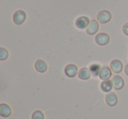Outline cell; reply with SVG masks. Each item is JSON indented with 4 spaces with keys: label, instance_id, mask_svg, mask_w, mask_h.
<instances>
[{
    "label": "cell",
    "instance_id": "obj_1",
    "mask_svg": "<svg viewBox=\"0 0 128 119\" xmlns=\"http://www.w3.org/2000/svg\"><path fill=\"white\" fill-rule=\"evenodd\" d=\"M112 15L109 11H102L98 15V21L100 24H107L112 20Z\"/></svg>",
    "mask_w": 128,
    "mask_h": 119
},
{
    "label": "cell",
    "instance_id": "obj_2",
    "mask_svg": "<svg viewBox=\"0 0 128 119\" xmlns=\"http://www.w3.org/2000/svg\"><path fill=\"white\" fill-rule=\"evenodd\" d=\"M110 36L109 34L105 33V32H101V33H98L96 36V43L99 46H106L109 42H110Z\"/></svg>",
    "mask_w": 128,
    "mask_h": 119
},
{
    "label": "cell",
    "instance_id": "obj_3",
    "mask_svg": "<svg viewBox=\"0 0 128 119\" xmlns=\"http://www.w3.org/2000/svg\"><path fill=\"white\" fill-rule=\"evenodd\" d=\"M26 19V13L24 11H17L13 15V21L18 25L24 24Z\"/></svg>",
    "mask_w": 128,
    "mask_h": 119
},
{
    "label": "cell",
    "instance_id": "obj_4",
    "mask_svg": "<svg viewBox=\"0 0 128 119\" xmlns=\"http://www.w3.org/2000/svg\"><path fill=\"white\" fill-rule=\"evenodd\" d=\"M64 72H65V75L68 77H70V78H73V77L76 76L77 74L79 73L78 68H77V66L75 64L67 65L65 69H64Z\"/></svg>",
    "mask_w": 128,
    "mask_h": 119
},
{
    "label": "cell",
    "instance_id": "obj_5",
    "mask_svg": "<svg viewBox=\"0 0 128 119\" xmlns=\"http://www.w3.org/2000/svg\"><path fill=\"white\" fill-rule=\"evenodd\" d=\"M112 84H113V88L117 90H120L124 88V81L120 75H114L112 77Z\"/></svg>",
    "mask_w": 128,
    "mask_h": 119
},
{
    "label": "cell",
    "instance_id": "obj_6",
    "mask_svg": "<svg viewBox=\"0 0 128 119\" xmlns=\"http://www.w3.org/2000/svg\"><path fill=\"white\" fill-rule=\"evenodd\" d=\"M105 100H106V103L110 107H114L118 104V96L113 92H110L106 95L105 96Z\"/></svg>",
    "mask_w": 128,
    "mask_h": 119
},
{
    "label": "cell",
    "instance_id": "obj_7",
    "mask_svg": "<svg viewBox=\"0 0 128 119\" xmlns=\"http://www.w3.org/2000/svg\"><path fill=\"white\" fill-rule=\"evenodd\" d=\"M99 30V24L96 20H91L90 25L86 28V32L89 35H94Z\"/></svg>",
    "mask_w": 128,
    "mask_h": 119
},
{
    "label": "cell",
    "instance_id": "obj_8",
    "mask_svg": "<svg viewBox=\"0 0 128 119\" xmlns=\"http://www.w3.org/2000/svg\"><path fill=\"white\" fill-rule=\"evenodd\" d=\"M90 18L88 17H80L76 19V25L77 26V28L79 29H85L88 27V25H90Z\"/></svg>",
    "mask_w": 128,
    "mask_h": 119
},
{
    "label": "cell",
    "instance_id": "obj_9",
    "mask_svg": "<svg viewBox=\"0 0 128 119\" xmlns=\"http://www.w3.org/2000/svg\"><path fill=\"white\" fill-rule=\"evenodd\" d=\"M110 69L115 74H119L123 70V63L119 60H113L110 62Z\"/></svg>",
    "mask_w": 128,
    "mask_h": 119
},
{
    "label": "cell",
    "instance_id": "obj_10",
    "mask_svg": "<svg viewBox=\"0 0 128 119\" xmlns=\"http://www.w3.org/2000/svg\"><path fill=\"white\" fill-rule=\"evenodd\" d=\"M112 76V70L108 67H104L102 68L101 72L99 74L100 79H102L103 81H107L110 80V78Z\"/></svg>",
    "mask_w": 128,
    "mask_h": 119
},
{
    "label": "cell",
    "instance_id": "obj_11",
    "mask_svg": "<svg viewBox=\"0 0 128 119\" xmlns=\"http://www.w3.org/2000/svg\"><path fill=\"white\" fill-rule=\"evenodd\" d=\"M12 109L6 103H2L0 105V115L3 117H8L12 115Z\"/></svg>",
    "mask_w": 128,
    "mask_h": 119
},
{
    "label": "cell",
    "instance_id": "obj_12",
    "mask_svg": "<svg viewBox=\"0 0 128 119\" xmlns=\"http://www.w3.org/2000/svg\"><path fill=\"white\" fill-rule=\"evenodd\" d=\"M35 68L40 73H45L48 70V64L43 60H38L35 62Z\"/></svg>",
    "mask_w": 128,
    "mask_h": 119
},
{
    "label": "cell",
    "instance_id": "obj_13",
    "mask_svg": "<svg viewBox=\"0 0 128 119\" xmlns=\"http://www.w3.org/2000/svg\"><path fill=\"white\" fill-rule=\"evenodd\" d=\"M91 72L88 68H82L79 70L78 77L81 80H89L90 78Z\"/></svg>",
    "mask_w": 128,
    "mask_h": 119
},
{
    "label": "cell",
    "instance_id": "obj_14",
    "mask_svg": "<svg viewBox=\"0 0 128 119\" xmlns=\"http://www.w3.org/2000/svg\"><path fill=\"white\" fill-rule=\"evenodd\" d=\"M112 88H113V84H112V81H110V80L104 81L101 84V89L104 91V92H106V93L110 92Z\"/></svg>",
    "mask_w": 128,
    "mask_h": 119
},
{
    "label": "cell",
    "instance_id": "obj_15",
    "mask_svg": "<svg viewBox=\"0 0 128 119\" xmlns=\"http://www.w3.org/2000/svg\"><path fill=\"white\" fill-rule=\"evenodd\" d=\"M101 69H102V68L99 64H93V65H91L90 68L91 75H92L93 76H98V75H99L100 72H101Z\"/></svg>",
    "mask_w": 128,
    "mask_h": 119
},
{
    "label": "cell",
    "instance_id": "obj_16",
    "mask_svg": "<svg viewBox=\"0 0 128 119\" xmlns=\"http://www.w3.org/2000/svg\"><path fill=\"white\" fill-rule=\"evenodd\" d=\"M32 119H45V115L41 110H35L32 113Z\"/></svg>",
    "mask_w": 128,
    "mask_h": 119
},
{
    "label": "cell",
    "instance_id": "obj_17",
    "mask_svg": "<svg viewBox=\"0 0 128 119\" xmlns=\"http://www.w3.org/2000/svg\"><path fill=\"white\" fill-rule=\"evenodd\" d=\"M8 57H9V53H8L7 50L4 47L0 48V60L1 61H4Z\"/></svg>",
    "mask_w": 128,
    "mask_h": 119
},
{
    "label": "cell",
    "instance_id": "obj_18",
    "mask_svg": "<svg viewBox=\"0 0 128 119\" xmlns=\"http://www.w3.org/2000/svg\"><path fill=\"white\" fill-rule=\"evenodd\" d=\"M123 32L124 35L128 36V23H126V25L123 26Z\"/></svg>",
    "mask_w": 128,
    "mask_h": 119
},
{
    "label": "cell",
    "instance_id": "obj_19",
    "mask_svg": "<svg viewBox=\"0 0 128 119\" xmlns=\"http://www.w3.org/2000/svg\"><path fill=\"white\" fill-rule=\"evenodd\" d=\"M124 72H126V74L128 75V64L126 66V68H124Z\"/></svg>",
    "mask_w": 128,
    "mask_h": 119
}]
</instances>
